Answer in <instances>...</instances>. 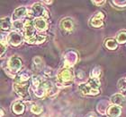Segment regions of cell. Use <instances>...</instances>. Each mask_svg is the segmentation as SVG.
Returning a JSON list of instances; mask_svg holds the SVG:
<instances>
[{"label": "cell", "instance_id": "obj_11", "mask_svg": "<svg viewBox=\"0 0 126 117\" xmlns=\"http://www.w3.org/2000/svg\"><path fill=\"white\" fill-rule=\"evenodd\" d=\"M33 23H34V27H35V29H36L37 31H41V32L45 31L48 29V27H49V24H48L47 20L44 19V18H42V17L35 19V20L33 21Z\"/></svg>", "mask_w": 126, "mask_h": 117}, {"label": "cell", "instance_id": "obj_8", "mask_svg": "<svg viewBox=\"0 0 126 117\" xmlns=\"http://www.w3.org/2000/svg\"><path fill=\"white\" fill-rule=\"evenodd\" d=\"M105 15L103 12H98L90 20V25L94 28H100L104 25V19Z\"/></svg>", "mask_w": 126, "mask_h": 117}, {"label": "cell", "instance_id": "obj_19", "mask_svg": "<svg viewBox=\"0 0 126 117\" xmlns=\"http://www.w3.org/2000/svg\"><path fill=\"white\" fill-rule=\"evenodd\" d=\"M43 81H44V79H42V77H41V76H38V75L33 76L32 78V88H33L34 90L42 86Z\"/></svg>", "mask_w": 126, "mask_h": 117}, {"label": "cell", "instance_id": "obj_5", "mask_svg": "<svg viewBox=\"0 0 126 117\" xmlns=\"http://www.w3.org/2000/svg\"><path fill=\"white\" fill-rule=\"evenodd\" d=\"M79 88V90L81 91L84 95H87V96H97V95L100 94L99 88H94V86H92L88 82L80 84Z\"/></svg>", "mask_w": 126, "mask_h": 117}, {"label": "cell", "instance_id": "obj_7", "mask_svg": "<svg viewBox=\"0 0 126 117\" xmlns=\"http://www.w3.org/2000/svg\"><path fill=\"white\" fill-rule=\"evenodd\" d=\"M28 82L26 83H18V82H15L14 83V90L16 91V93L19 96H21L23 98L26 97L28 95Z\"/></svg>", "mask_w": 126, "mask_h": 117}, {"label": "cell", "instance_id": "obj_1", "mask_svg": "<svg viewBox=\"0 0 126 117\" xmlns=\"http://www.w3.org/2000/svg\"><path fill=\"white\" fill-rule=\"evenodd\" d=\"M75 75L71 68H63L57 73V81L61 85L68 86L73 81Z\"/></svg>", "mask_w": 126, "mask_h": 117}, {"label": "cell", "instance_id": "obj_14", "mask_svg": "<svg viewBox=\"0 0 126 117\" xmlns=\"http://www.w3.org/2000/svg\"><path fill=\"white\" fill-rule=\"evenodd\" d=\"M60 25H61V29H62L63 31H67V32H70V31H72L74 29L73 21H72V19L68 18V17L62 19Z\"/></svg>", "mask_w": 126, "mask_h": 117}, {"label": "cell", "instance_id": "obj_12", "mask_svg": "<svg viewBox=\"0 0 126 117\" xmlns=\"http://www.w3.org/2000/svg\"><path fill=\"white\" fill-rule=\"evenodd\" d=\"M106 115L110 117H119L122 115V107L116 105L109 106L106 111Z\"/></svg>", "mask_w": 126, "mask_h": 117}, {"label": "cell", "instance_id": "obj_30", "mask_svg": "<svg viewBox=\"0 0 126 117\" xmlns=\"http://www.w3.org/2000/svg\"><path fill=\"white\" fill-rule=\"evenodd\" d=\"M105 1H92V4L95 5L96 6H99V5L105 4Z\"/></svg>", "mask_w": 126, "mask_h": 117}, {"label": "cell", "instance_id": "obj_2", "mask_svg": "<svg viewBox=\"0 0 126 117\" xmlns=\"http://www.w3.org/2000/svg\"><path fill=\"white\" fill-rule=\"evenodd\" d=\"M22 67H23V61L20 57L13 55L9 58L7 62V68L9 72L12 73H17L21 71Z\"/></svg>", "mask_w": 126, "mask_h": 117}, {"label": "cell", "instance_id": "obj_3", "mask_svg": "<svg viewBox=\"0 0 126 117\" xmlns=\"http://www.w3.org/2000/svg\"><path fill=\"white\" fill-rule=\"evenodd\" d=\"M24 37L26 42H29L34 36L36 35L35 33V27H34L33 21L27 20L24 23Z\"/></svg>", "mask_w": 126, "mask_h": 117}, {"label": "cell", "instance_id": "obj_31", "mask_svg": "<svg viewBox=\"0 0 126 117\" xmlns=\"http://www.w3.org/2000/svg\"><path fill=\"white\" fill-rule=\"evenodd\" d=\"M42 3L46 4V5H50V4H52V1H42Z\"/></svg>", "mask_w": 126, "mask_h": 117}, {"label": "cell", "instance_id": "obj_6", "mask_svg": "<svg viewBox=\"0 0 126 117\" xmlns=\"http://www.w3.org/2000/svg\"><path fill=\"white\" fill-rule=\"evenodd\" d=\"M8 44L13 46V47H18L23 42V37L21 33L18 31H11L7 36Z\"/></svg>", "mask_w": 126, "mask_h": 117}, {"label": "cell", "instance_id": "obj_29", "mask_svg": "<svg viewBox=\"0 0 126 117\" xmlns=\"http://www.w3.org/2000/svg\"><path fill=\"white\" fill-rule=\"evenodd\" d=\"M44 75L48 78H51L54 76V71L51 68H46L44 71Z\"/></svg>", "mask_w": 126, "mask_h": 117}, {"label": "cell", "instance_id": "obj_16", "mask_svg": "<svg viewBox=\"0 0 126 117\" xmlns=\"http://www.w3.org/2000/svg\"><path fill=\"white\" fill-rule=\"evenodd\" d=\"M46 40V36H45V34H42V33H37L34 38L30 40L28 43L29 44H42L43 42Z\"/></svg>", "mask_w": 126, "mask_h": 117}, {"label": "cell", "instance_id": "obj_33", "mask_svg": "<svg viewBox=\"0 0 126 117\" xmlns=\"http://www.w3.org/2000/svg\"><path fill=\"white\" fill-rule=\"evenodd\" d=\"M87 117H94V115H88Z\"/></svg>", "mask_w": 126, "mask_h": 117}, {"label": "cell", "instance_id": "obj_9", "mask_svg": "<svg viewBox=\"0 0 126 117\" xmlns=\"http://www.w3.org/2000/svg\"><path fill=\"white\" fill-rule=\"evenodd\" d=\"M28 10L26 7H18L16 8L12 15V20L14 21H20L28 14Z\"/></svg>", "mask_w": 126, "mask_h": 117}, {"label": "cell", "instance_id": "obj_34", "mask_svg": "<svg viewBox=\"0 0 126 117\" xmlns=\"http://www.w3.org/2000/svg\"><path fill=\"white\" fill-rule=\"evenodd\" d=\"M125 80H126V78H125Z\"/></svg>", "mask_w": 126, "mask_h": 117}, {"label": "cell", "instance_id": "obj_18", "mask_svg": "<svg viewBox=\"0 0 126 117\" xmlns=\"http://www.w3.org/2000/svg\"><path fill=\"white\" fill-rule=\"evenodd\" d=\"M13 23H12V21L10 20V18L8 17H5V18L1 19V30L4 31H7L11 29Z\"/></svg>", "mask_w": 126, "mask_h": 117}, {"label": "cell", "instance_id": "obj_4", "mask_svg": "<svg viewBox=\"0 0 126 117\" xmlns=\"http://www.w3.org/2000/svg\"><path fill=\"white\" fill-rule=\"evenodd\" d=\"M79 61V54L73 50H70L65 54L64 56V66L65 68H71Z\"/></svg>", "mask_w": 126, "mask_h": 117}, {"label": "cell", "instance_id": "obj_25", "mask_svg": "<svg viewBox=\"0 0 126 117\" xmlns=\"http://www.w3.org/2000/svg\"><path fill=\"white\" fill-rule=\"evenodd\" d=\"M101 73H102V71H101V68L100 67H94L93 69V71L90 73V78L93 79H98L99 80V77L101 76Z\"/></svg>", "mask_w": 126, "mask_h": 117}, {"label": "cell", "instance_id": "obj_32", "mask_svg": "<svg viewBox=\"0 0 126 117\" xmlns=\"http://www.w3.org/2000/svg\"><path fill=\"white\" fill-rule=\"evenodd\" d=\"M5 115V113H4V110H3V108H1V117H3Z\"/></svg>", "mask_w": 126, "mask_h": 117}, {"label": "cell", "instance_id": "obj_28", "mask_svg": "<svg viewBox=\"0 0 126 117\" xmlns=\"http://www.w3.org/2000/svg\"><path fill=\"white\" fill-rule=\"evenodd\" d=\"M13 25H14V27H15V29H16V31H21L22 30H24V24L22 23L21 21H14Z\"/></svg>", "mask_w": 126, "mask_h": 117}, {"label": "cell", "instance_id": "obj_26", "mask_svg": "<svg viewBox=\"0 0 126 117\" xmlns=\"http://www.w3.org/2000/svg\"><path fill=\"white\" fill-rule=\"evenodd\" d=\"M118 88L120 89V91L122 92L123 95H125L126 94V80L125 79H121L120 81H118Z\"/></svg>", "mask_w": 126, "mask_h": 117}, {"label": "cell", "instance_id": "obj_24", "mask_svg": "<svg viewBox=\"0 0 126 117\" xmlns=\"http://www.w3.org/2000/svg\"><path fill=\"white\" fill-rule=\"evenodd\" d=\"M7 44H8L7 38H5L4 36L1 37V56H3L5 52L6 51Z\"/></svg>", "mask_w": 126, "mask_h": 117}, {"label": "cell", "instance_id": "obj_10", "mask_svg": "<svg viewBox=\"0 0 126 117\" xmlns=\"http://www.w3.org/2000/svg\"><path fill=\"white\" fill-rule=\"evenodd\" d=\"M45 11H46V10L44 9V7H43L41 4L37 3V4H34V5H32V7L31 15L33 16V17H35L36 19L37 18H41V17H42V16H43Z\"/></svg>", "mask_w": 126, "mask_h": 117}, {"label": "cell", "instance_id": "obj_21", "mask_svg": "<svg viewBox=\"0 0 126 117\" xmlns=\"http://www.w3.org/2000/svg\"><path fill=\"white\" fill-rule=\"evenodd\" d=\"M32 62H33V69L36 70L37 72H39L42 69L43 67V62H42V59L39 56H35V57L32 59Z\"/></svg>", "mask_w": 126, "mask_h": 117}, {"label": "cell", "instance_id": "obj_27", "mask_svg": "<svg viewBox=\"0 0 126 117\" xmlns=\"http://www.w3.org/2000/svg\"><path fill=\"white\" fill-rule=\"evenodd\" d=\"M111 4L118 6V7H126V0L124 1H120V0H113V1H111Z\"/></svg>", "mask_w": 126, "mask_h": 117}, {"label": "cell", "instance_id": "obj_20", "mask_svg": "<svg viewBox=\"0 0 126 117\" xmlns=\"http://www.w3.org/2000/svg\"><path fill=\"white\" fill-rule=\"evenodd\" d=\"M29 79H30L29 73L23 72V73H20L18 75L16 76V82H18V83H26V82H28Z\"/></svg>", "mask_w": 126, "mask_h": 117}, {"label": "cell", "instance_id": "obj_17", "mask_svg": "<svg viewBox=\"0 0 126 117\" xmlns=\"http://www.w3.org/2000/svg\"><path fill=\"white\" fill-rule=\"evenodd\" d=\"M105 47L108 50H115L118 47V43L114 39H107L105 40Z\"/></svg>", "mask_w": 126, "mask_h": 117}, {"label": "cell", "instance_id": "obj_13", "mask_svg": "<svg viewBox=\"0 0 126 117\" xmlns=\"http://www.w3.org/2000/svg\"><path fill=\"white\" fill-rule=\"evenodd\" d=\"M25 111V106L22 101L18 100L12 105V112L16 115H22Z\"/></svg>", "mask_w": 126, "mask_h": 117}, {"label": "cell", "instance_id": "obj_15", "mask_svg": "<svg viewBox=\"0 0 126 117\" xmlns=\"http://www.w3.org/2000/svg\"><path fill=\"white\" fill-rule=\"evenodd\" d=\"M111 102L113 103V105L123 106L125 104V97H124V96L122 93L114 94V95L111 96Z\"/></svg>", "mask_w": 126, "mask_h": 117}, {"label": "cell", "instance_id": "obj_22", "mask_svg": "<svg viewBox=\"0 0 126 117\" xmlns=\"http://www.w3.org/2000/svg\"><path fill=\"white\" fill-rule=\"evenodd\" d=\"M115 40L119 44H124L126 43V31H122L117 33L115 38Z\"/></svg>", "mask_w": 126, "mask_h": 117}, {"label": "cell", "instance_id": "obj_23", "mask_svg": "<svg viewBox=\"0 0 126 117\" xmlns=\"http://www.w3.org/2000/svg\"><path fill=\"white\" fill-rule=\"evenodd\" d=\"M30 110H31V112L33 114V115H41L42 113V107L41 106H39V105L37 104H32L31 106V108H30Z\"/></svg>", "mask_w": 126, "mask_h": 117}]
</instances>
